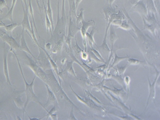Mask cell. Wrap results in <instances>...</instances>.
<instances>
[{
	"mask_svg": "<svg viewBox=\"0 0 160 120\" xmlns=\"http://www.w3.org/2000/svg\"><path fill=\"white\" fill-rule=\"evenodd\" d=\"M4 42L8 44L10 47V49L12 50H20V45L17 42L16 39L14 38L11 35H9L7 33L3 32V35L1 37Z\"/></svg>",
	"mask_w": 160,
	"mask_h": 120,
	"instance_id": "9c48e42d",
	"label": "cell"
},
{
	"mask_svg": "<svg viewBox=\"0 0 160 120\" xmlns=\"http://www.w3.org/2000/svg\"><path fill=\"white\" fill-rule=\"evenodd\" d=\"M69 3V14L68 16H70L73 21H75V19H77V9L75 5V0H68Z\"/></svg>",
	"mask_w": 160,
	"mask_h": 120,
	"instance_id": "ac0fdd59",
	"label": "cell"
},
{
	"mask_svg": "<svg viewBox=\"0 0 160 120\" xmlns=\"http://www.w3.org/2000/svg\"><path fill=\"white\" fill-rule=\"evenodd\" d=\"M109 41L111 44V52H113L114 45L115 44V42L117 41L118 39V36L116 33V30L113 25L111 24L110 27L109 28Z\"/></svg>",
	"mask_w": 160,
	"mask_h": 120,
	"instance_id": "e0dca14e",
	"label": "cell"
},
{
	"mask_svg": "<svg viewBox=\"0 0 160 120\" xmlns=\"http://www.w3.org/2000/svg\"><path fill=\"white\" fill-rule=\"evenodd\" d=\"M103 89L105 91H109L111 93L114 94L115 95L119 97L122 98V96L126 94V91L123 89H112L110 88H108L107 86H103Z\"/></svg>",
	"mask_w": 160,
	"mask_h": 120,
	"instance_id": "603a6c76",
	"label": "cell"
},
{
	"mask_svg": "<svg viewBox=\"0 0 160 120\" xmlns=\"http://www.w3.org/2000/svg\"><path fill=\"white\" fill-rule=\"evenodd\" d=\"M66 61V58H64V59H62V60L61 61V63L63 64V65H64V63H65V61Z\"/></svg>",
	"mask_w": 160,
	"mask_h": 120,
	"instance_id": "9f6ffc18",
	"label": "cell"
},
{
	"mask_svg": "<svg viewBox=\"0 0 160 120\" xmlns=\"http://www.w3.org/2000/svg\"><path fill=\"white\" fill-rule=\"evenodd\" d=\"M87 52H88V55H89V57L92 60H93V61L96 62V63H103V64H105L106 63V62L105 61H103V60H102L100 59H99L98 57L95 55L93 52L92 51L90 50V48H89L88 49V51H87Z\"/></svg>",
	"mask_w": 160,
	"mask_h": 120,
	"instance_id": "83f0119b",
	"label": "cell"
},
{
	"mask_svg": "<svg viewBox=\"0 0 160 120\" xmlns=\"http://www.w3.org/2000/svg\"><path fill=\"white\" fill-rule=\"evenodd\" d=\"M9 50L6 47V43H4V47H3V73L5 75L6 81L8 84L10 86L12 87V83L10 79V76H9V69H8V54L9 52Z\"/></svg>",
	"mask_w": 160,
	"mask_h": 120,
	"instance_id": "8992f818",
	"label": "cell"
},
{
	"mask_svg": "<svg viewBox=\"0 0 160 120\" xmlns=\"http://www.w3.org/2000/svg\"><path fill=\"white\" fill-rule=\"evenodd\" d=\"M47 72V74L49 77V81L47 84L49 86L50 89L52 90L56 97L58 101V103L59 104L61 102H69L73 107H75L79 111H81L77 106L70 99L69 97L66 95L65 92L63 90V89L61 86V84L59 83L58 80L56 77H55L54 73L52 70V69L46 70Z\"/></svg>",
	"mask_w": 160,
	"mask_h": 120,
	"instance_id": "6da1fadb",
	"label": "cell"
},
{
	"mask_svg": "<svg viewBox=\"0 0 160 120\" xmlns=\"http://www.w3.org/2000/svg\"><path fill=\"white\" fill-rule=\"evenodd\" d=\"M96 31L97 30L95 28V27H93V30L91 31V32L90 33L87 32L86 34V39L89 45L90 46V48H93V45L94 44L96 45V43L95 42L94 39V35Z\"/></svg>",
	"mask_w": 160,
	"mask_h": 120,
	"instance_id": "ffe728a7",
	"label": "cell"
},
{
	"mask_svg": "<svg viewBox=\"0 0 160 120\" xmlns=\"http://www.w3.org/2000/svg\"><path fill=\"white\" fill-rule=\"evenodd\" d=\"M141 0H136V3L138 2H139V1H140Z\"/></svg>",
	"mask_w": 160,
	"mask_h": 120,
	"instance_id": "680465c9",
	"label": "cell"
},
{
	"mask_svg": "<svg viewBox=\"0 0 160 120\" xmlns=\"http://www.w3.org/2000/svg\"><path fill=\"white\" fill-rule=\"evenodd\" d=\"M90 50L92 51V52H93V54H95V55H96V56L99 58V59L102 60H103V61H105V59H104V58L103 57V56H102L101 54L99 52V51L96 50L94 48H90Z\"/></svg>",
	"mask_w": 160,
	"mask_h": 120,
	"instance_id": "b9f144b4",
	"label": "cell"
},
{
	"mask_svg": "<svg viewBox=\"0 0 160 120\" xmlns=\"http://www.w3.org/2000/svg\"><path fill=\"white\" fill-rule=\"evenodd\" d=\"M131 11L138 12L142 18L145 19L148 16V11L146 7L142 1H139L136 3L133 7L131 8Z\"/></svg>",
	"mask_w": 160,
	"mask_h": 120,
	"instance_id": "30bf717a",
	"label": "cell"
},
{
	"mask_svg": "<svg viewBox=\"0 0 160 120\" xmlns=\"http://www.w3.org/2000/svg\"><path fill=\"white\" fill-rule=\"evenodd\" d=\"M74 62L73 61H69L68 62L66 66L65 69V72L67 73L68 74H70V75H72L75 77H77L76 73L74 69L73 68V63Z\"/></svg>",
	"mask_w": 160,
	"mask_h": 120,
	"instance_id": "484cf974",
	"label": "cell"
},
{
	"mask_svg": "<svg viewBox=\"0 0 160 120\" xmlns=\"http://www.w3.org/2000/svg\"><path fill=\"white\" fill-rule=\"evenodd\" d=\"M3 8H7L8 9H9V7L7 5L6 0H0V11L1 13H2V9Z\"/></svg>",
	"mask_w": 160,
	"mask_h": 120,
	"instance_id": "7bdbcfd3",
	"label": "cell"
},
{
	"mask_svg": "<svg viewBox=\"0 0 160 120\" xmlns=\"http://www.w3.org/2000/svg\"><path fill=\"white\" fill-rule=\"evenodd\" d=\"M14 102H15V103L16 105V106L18 107L19 109H24L25 102H23V101L21 100V96H18L17 97L15 98H14Z\"/></svg>",
	"mask_w": 160,
	"mask_h": 120,
	"instance_id": "74e56055",
	"label": "cell"
},
{
	"mask_svg": "<svg viewBox=\"0 0 160 120\" xmlns=\"http://www.w3.org/2000/svg\"><path fill=\"white\" fill-rule=\"evenodd\" d=\"M17 0H12V2L11 7L10 9H9V11L7 13V15L3 17L1 19L5 20V19H8L11 21V22L13 23V11H14V8L16 5V2Z\"/></svg>",
	"mask_w": 160,
	"mask_h": 120,
	"instance_id": "cb8c5ba5",
	"label": "cell"
},
{
	"mask_svg": "<svg viewBox=\"0 0 160 120\" xmlns=\"http://www.w3.org/2000/svg\"><path fill=\"white\" fill-rule=\"evenodd\" d=\"M5 23H3V22H0V28H2V27H5Z\"/></svg>",
	"mask_w": 160,
	"mask_h": 120,
	"instance_id": "11a10c76",
	"label": "cell"
},
{
	"mask_svg": "<svg viewBox=\"0 0 160 120\" xmlns=\"http://www.w3.org/2000/svg\"><path fill=\"white\" fill-rule=\"evenodd\" d=\"M70 87L72 90L73 93L74 94L75 97H77V99L79 100L80 102H81L82 104L85 105L87 106L90 107L91 109H95L96 110H98L99 111L105 112V109L101 106H99L98 105H97L96 102H94L93 100L89 98L79 96L78 94H77L73 90L71 86L70 85Z\"/></svg>",
	"mask_w": 160,
	"mask_h": 120,
	"instance_id": "277c9868",
	"label": "cell"
},
{
	"mask_svg": "<svg viewBox=\"0 0 160 120\" xmlns=\"http://www.w3.org/2000/svg\"><path fill=\"white\" fill-rule=\"evenodd\" d=\"M147 8H146L147 9L148 12H150L154 15V14H157L158 12L156 10L155 6L154 5L153 0H147Z\"/></svg>",
	"mask_w": 160,
	"mask_h": 120,
	"instance_id": "f1b7e54d",
	"label": "cell"
},
{
	"mask_svg": "<svg viewBox=\"0 0 160 120\" xmlns=\"http://www.w3.org/2000/svg\"><path fill=\"white\" fill-rule=\"evenodd\" d=\"M20 50L24 51V52H26L27 54H30L31 56H32V57H33L34 59L38 60V58L36 57H35L33 54H32L31 50H29V48L27 45V43L25 40V36L24 34V32L21 33V41H20Z\"/></svg>",
	"mask_w": 160,
	"mask_h": 120,
	"instance_id": "2e32d148",
	"label": "cell"
},
{
	"mask_svg": "<svg viewBox=\"0 0 160 120\" xmlns=\"http://www.w3.org/2000/svg\"><path fill=\"white\" fill-rule=\"evenodd\" d=\"M61 17L65 16V0H62V7H61Z\"/></svg>",
	"mask_w": 160,
	"mask_h": 120,
	"instance_id": "bcb514c9",
	"label": "cell"
},
{
	"mask_svg": "<svg viewBox=\"0 0 160 120\" xmlns=\"http://www.w3.org/2000/svg\"><path fill=\"white\" fill-rule=\"evenodd\" d=\"M80 56L81 57L82 60H85V61H86L89 58L88 52L87 51H84V50L82 51L81 54H80Z\"/></svg>",
	"mask_w": 160,
	"mask_h": 120,
	"instance_id": "f6af8a7d",
	"label": "cell"
},
{
	"mask_svg": "<svg viewBox=\"0 0 160 120\" xmlns=\"http://www.w3.org/2000/svg\"><path fill=\"white\" fill-rule=\"evenodd\" d=\"M115 0H108V2H109V5H110L111 8H112V5L113 3L114 2Z\"/></svg>",
	"mask_w": 160,
	"mask_h": 120,
	"instance_id": "db71d44e",
	"label": "cell"
},
{
	"mask_svg": "<svg viewBox=\"0 0 160 120\" xmlns=\"http://www.w3.org/2000/svg\"><path fill=\"white\" fill-rule=\"evenodd\" d=\"M73 21L72 18L69 16V24H68V36L72 38H75L77 33L80 31V28L76 24V22Z\"/></svg>",
	"mask_w": 160,
	"mask_h": 120,
	"instance_id": "7c38bea8",
	"label": "cell"
},
{
	"mask_svg": "<svg viewBox=\"0 0 160 120\" xmlns=\"http://www.w3.org/2000/svg\"><path fill=\"white\" fill-rule=\"evenodd\" d=\"M19 26H21V23L17 24V23H12L10 24H9V25H5L4 28L7 32L11 33L16 28V27Z\"/></svg>",
	"mask_w": 160,
	"mask_h": 120,
	"instance_id": "d6a6232c",
	"label": "cell"
},
{
	"mask_svg": "<svg viewBox=\"0 0 160 120\" xmlns=\"http://www.w3.org/2000/svg\"><path fill=\"white\" fill-rule=\"evenodd\" d=\"M128 60V63L129 65H140L141 63H142V61H140L139 59H135V58H129Z\"/></svg>",
	"mask_w": 160,
	"mask_h": 120,
	"instance_id": "f35d334b",
	"label": "cell"
},
{
	"mask_svg": "<svg viewBox=\"0 0 160 120\" xmlns=\"http://www.w3.org/2000/svg\"><path fill=\"white\" fill-rule=\"evenodd\" d=\"M36 1V5L38 7V10L40 11V16L42 17V10L43 8H42L41 5H40V3H39V0H35Z\"/></svg>",
	"mask_w": 160,
	"mask_h": 120,
	"instance_id": "c3c4849f",
	"label": "cell"
},
{
	"mask_svg": "<svg viewBox=\"0 0 160 120\" xmlns=\"http://www.w3.org/2000/svg\"><path fill=\"white\" fill-rule=\"evenodd\" d=\"M123 79H124V84H125L126 91H127V97H128V99L129 91H130V83H131V78L129 76H126Z\"/></svg>",
	"mask_w": 160,
	"mask_h": 120,
	"instance_id": "d590c367",
	"label": "cell"
},
{
	"mask_svg": "<svg viewBox=\"0 0 160 120\" xmlns=\"http://www.w3.org/2000/svg\"><path fill=\"white\" fill-rule=\"evenodd\" d=\"M84 91L85 95H86L87 97H88L89 98H90V99H91L92 100H93L94 102L97 103L98 104L102 105V103L101 102H100L99 100L97 99V98L95 97L94 96H93L89 91L87 90H84Z\"/></svg>",
	"mask_w": 160,
	"mask_h": 120,
	"instance_id": "8d00e7d4",
	"label": "cell"
},
{
	"mask_svg": "<svg viewBox=\"0 0 160 120\" xmlns=\"http://www.w3.org/2000/svg\"><path fill=\"white\" fill-rule=\"evenodd\" d=\"M9 51H11V52H12L14 54V55H15V57H16V59L17 60V63H18L19 68L20 72H21V75L23 77L24 82V83H25V95H26V102H25L24 109H24V113H25V110H26V107L28 106V105L29 102H36V104L40 105L47 112L48 111H47V109L45 108L44 106V105L41 104V102H40L38 98L37 97V96L35 95V93H34L33 88H34V81L36 79V76H35V75L34 76V78L32 79V81L31 83H27V82L26 81V80L25 79V76H24V74L23 69L21 68V66L20 61L19 60V59H18V57H17V56L16 54V52H15V50L10 49Z\"/></svg>",
	"mask_w": 160,
	"mask_h": 120,
	"instance_id": "7a4b0ae2",
	"label": "cell"
},
{
	"mask_svg": "<svg viewBox=\"0 0 160 120\" xmlns=\"http://www.w3.org/2000/svg\"><path fill=\"white\" fill-rule=\"evenodd\" d=\"M84 10L83 8L81 9L80 13L77 17V19H76V24L77 26H79V24L81 23L82 21L84 19Z\"/></svg>",
	"mask_w": 160,
	"mask_h": 120,
	"instance_id": "60d3db41",
	"label": "cell"
},
{
	"mask_svg": "<svg viewBox=\"0 0 160 120\" xmlns=\"http://www.w3.org/2000/svg\"><path fill=\"white\" fill-rule=\"evenodd\" d=\"M38 47H40L41 48L42 50L44 51V52H45V54H46V56L47 57V59L49 60V61L51 65V68L53 69V70L54 71V73H56V74L57 76V78H58V80L60 84H61V77L60 76V75H59V69L58 67L57 66V63H56V62L52 59L51 57L50 56L48 53H47V51L45 49L41 47L40 45H38Z\"/></svg>",
	"mask_w": 160,
	"mask_h": 120,
	"instance_id": "4fadbf2b",
	"label": "cell"
},
{
	"mask_svg": "<svg viewBox=\"0 0 160 120\" xmlns=\"http://www.w3.org/2000/svg\"><path fill=\"white\" fill-rule=\"evenodd\" d=\"M42 3H43V9L45 8V0H42Z\"/></svg>",
	"mask_w": 160,
	"mask_h": 120,
	"instance_id": "6f0895ef",
	"label": "cell"
},
{
	"mask_svg": "<svg viewBox=\"0 0 160 120\" xmlns=\"http://www.w3.org/2000/svg\"><path fill=\"white\" fill-rule=\"evenodd\" d=\"M68 119L69 120H77L76 117L75 116L74 113H73V106L72 107V109L70 113V117L68 118Z\"/></svg>",
	"mask_w": 160,
	"mask_h": 120,
	"instance_id": "7dc6e473",
	"label": "cell"
},
{
	"mask_svg": "<svg viewBox=\"0 0 160 120\" xmlns=\"http://www.w3.org/2000/svg\"><path fill=\"white\" fill-rule=\"evenodd\" d=\"M28 14H29L31 17H32V22H33V25L34 26L35 29L36 30L37 33L38 34V31L37 30V28H36V24H35V19H34V10H33V8L32 7V2H31V0H29V4H28Z\"/></svg>",
	"mask_w": 160,
	"mask_h": 120,
	"instance_id": "f546056e",
	"label": "cell"
},
{
	"mask_svg": "<svg viewBox=\"0 0 160 120\" xmlns=\"http://www.w3.org/2000/svg\"><path fill=\"white\" fill-rule=\"evenodd\" d=\"M72 50L74 51L75 56L79 59V57L80 56V54H81V53L83 51V50L79 46V44L77 43V42L76 39H75V45L73 49H72Z\"/></svg>",
	"mask_w": 160,
	"mask_h": 120,
	"instance_id": "836d02e7",
	"label": "cell"
},
{
	"mask_svg": "<svg viewBox=\"0 0 160 120\" xmlns=\"http://www.w3.org/2000/svg\"><path fill=\"white\" fill-rule=\"evenodd\" d=\"M82 0H75V5H76V8L77 10L78 9V7H79V5L81 3Z\"/></svg>",
	"mask_w": 160,
	"mask_h": 120,
	"instance_id": "816d5d0a",
	"label": "cell"
},
{
	"mask_svg": "<svg viewBox=\"0 0 160 120\" xmlns=\"http://www.w3.org/2000/svg\"><path fill=\"white\" fill-rule=\"evenodd\" d=\"M26 56L28 61V63H27V66L34 73L36 77H39L44 83L47 84L49 81V77L47 73L43 70L35 61L30 58L27 55H26Z\"/></svg>",
	"mask_w": 160,
	"mask_h": 120,
	"instance_id": "3957f363",
	"label": "cell"
},
{
	"mask_svg": "<svg viewBox=\"0 0 160 120\" xmlns=\"http://www.w3.org/2000/svg\"><path fill=\"white\" fill-rule=\"evenodd\" d=\"M107 93L108 94V95L110 96V97H111V98L113 100V102H115V103H116V104H118V106L121 107L124 110V111H128V112H130L128 108V107H127L124 104H123L122 102H121L118 98L115 97V96L113 95L112 93H111V92H109V91H107Z\"/></svg>",
	"mask_w": 160,
	"mask_h": 120,
	"instance_id": "4316f807",
	"label": "cell"
},
{
	"mask_svg": "<svg viewBox=\"0 0 160 120\" xmlns=\"http://www.w3.org/2000/svg\"><path fill=\"white\" fill-rule=\"evenodd\" d=\"M47 9L46 10L47 14L49 18L51 23V27H52V32L54 30V18H53V12L52 8L51 7V3L50 0H47Z\"/></svg>",
	"mask_w": 160,
	"mask_h": 120,
	"instance_id": "d4e9b609",
	"label": "cell"
},
{
	"mask_svg": "<svg viewBox=\"0 0 160 120\" xmlns=\"http://www.w3.org/2000/svg\"><path fill=\"white\" fill-rule=\"evenodd\" d=\"M2 35H3V34H1V35H0V37H2Z\"/></svg>",
	"mask_w": 160,
	"mask_h": 120,
	"instance_id": "91938a15",
	"label": "cell"
},
{
	"mask_svg": "<svg viewBox=\"0 0 160 120\" xmlns=\"http://www.w3.org/2000/svg\"><path fill=\"white\" fill-rule=\"evenodd\" d=\"M49 118H51L52 120H58V115L57 114H52L50 116Z\"/></svg>",
	"mask_w": 160,
	"mask_h": 120,
	"instance_id": "681fc988",
	"label": "cell"
},
{
	"mask_svg": "<svg viewBox=\"0 0 160 120\" xmlns=\"http://www.w3.org/2000/svg\"><path fill=\"white\" fill-rule=\"evenodd\" d=\"M107 33H105V36H104V40L103 41V43L102 44L99 46H97V44L96 45L97 47V48L98 49L99 51L100 54H102V55H104V56H108L109 54H111V50L109 48L108 44L107 43Z\"/></svg>",
	"mask_w": 160,
	"mask_h": 120,
	"instance_id": "9a60e30c",
	"label": "cell"
},
{
	"mask_svg": "<svg viewBox=\"0 0 160 120\" xmlns=\"http://www.w3.org/2000/svg\"><path fill=\"white\" fill-rule=\"evenodd\" d=\"M82 27L80 28V32L83 39V44L84 47V51H87V41L86 39V34L88 32V30L90 27H95L96 25L95 21H86L84 19L82 21Z\"/></svg>",
	"mask_w": 160,
	"mask_h": 120,
	"instance_id": "5b68a950",
	"label": "cell"
},
{
	"mask_svg": "<svg viewBox=\"0 0 160 120\" xmlns=\"http://www.w3.org/2000/svg\"><path fill=\"white\" fill-rule=\"evenodd\" d=\"M143 19V21L144 23V28L146 30H148L149 31L151 32L152 34L154 36H156V29L155 27L153 25H151L150 24H149L145 19Z\"/></svg>",
	"mask_w": 160,
	"mask_h": 120,
	"instance_id": "4dcf8cb0",
	"label": "cell"
},
{
	"mask_svg": "<svg viewBox=\"0 0 160 120\" xmlns=\"http://www.w3.org/2000/svg\"><path fill=\"white\" fill-rule=\"evenodd\" d=\"M111 77L113 78V79H115V81H116L117 83L123 88H124V86H126L124 84V79L122 77V75H119L117 74L116 75H111Z\"/></svg>",
	"mask_w": 160,
	"mask_h": 120,
	"instance_id": "e575fe53",
	"label": "cell"
},
{
	"mask_svg": "<svg viewBox=\"0 0 160 120\" xmlns=\"http://www.w3.org/2000/svg\"><path fill=\"white\" fill-rule=\"evenodd\" d=\"M160 76V73H157V74L156 75L155 79H154L153 82L151 83L150 80L149 79V77L147 78L148 79V83H149V97H148V100H147V102L146 107V109L147 107H148V105L149 104V102L150 99H154L155 98L156 95V90H155V86L156 83L158 81V78Z\"/></svg>",
	"mask_w": 160,
	"mask_h": 120,
	"instance_id": "8fae6325",
	"label": "cell"
},
{
	"mask_svg": "<svg viewBox=\"0 0 160 120\" xmlns=\"http://www.w3.org/2000/svg\"><path fill=\"white\" fill-rule=\"evenodd\" d=\"M22 7H23V12H24V16H23V19L21 24V26H22V32H24L26 30L27 33L29 34L31 37L32 38L31 34H32V28L31 26V23L29 21V17H28V12L27 11L25 10V8L23 5V3H21Z\"/></svg>",
	"mask_w": 160,
	"mask_h": 120,
	"instance_id": "ba28073f",
	"label": "cell"
},
{
	"mask_svg": "<svg viewBox=\"0 0 160 120\" xmlns=\"http://www.w3.org/2000/svg\"><path fill=\"white\" fill-rule=\"evenodd\" d=\"M45 86L46 87V89H47V103L44 105V107L46 108L51 105H56V104H58L56 96L54 95V93L52 92V90L50 89L49 86H48L47 84H45Z\"/></svg>",
	"mask_w": 160,
	"mask_h": 120,
	"instance_id": "5bb4252c",
	"label": "cell"
},
{
	"mask_svg": "<svg viewBox=\"0 0 160 120\" xmlns=\"http://www.w3.org/2000/svg\"><path fill=\"white\" fill-rule=\"evenodd\" d=\"M21 1H22V2L24 3V5H25V8H26L25 10H26L28 12V7H27V0H21Z\"/></svg>",
	"mask_w": 160,
	"mask_h": 120,
	"instance_id": "f5cc1de1",
	"label": "cell"
},
{
	"mask_svg": "<svg viewBox=\"0 0 160 120\" xmlns=\"http://www.w3.org/2000/svg\"><path fill=\"white\" fill-rule=\"evenodd\" d=\"M65 36H62L58 41L56 42L54 47L52 49V52L54 54L60 52L63 49L64 43L65 42Z\"/></svg>",
	"mask_w": 160,
	"mask_h": 120,
	"instance_id": "7402d4cb",
	"label": "cell"
},
{
	"mask_svg": "<svg viewBox=\"0 0 160 120\" xmlns=\"http://www.w3.org/2000/svg\"><path fill=\"white\" fill-rule=\"evenodd\" d=\"M44 10L45 11V26H46V28H47V33H48L49 32H50L51 33V35H52V27H51V21H50V20L49 18V17L47 16V8L46 7L44 8Z\"/></svg>",
	"mask_w": 160,
	"mask_h": 120,
	"instance_id": "1f68e13d",
	"label": "cell"
},
{
	"mask_svg": "<svg viewBox=\"0 0 160 120\" xmlns=\"http://www.w3.org/2000/svg\"><path fill=\"white\" fill-rule=\"evenodd\" d=\"M113 26H116L118 27H119L122 28L123 30H126V31H129L131 30V26L129 25L128 21L126 20H114L113 21V22L111 24Z\"/></svg>",
	"mask_w": 160,
	"mask_h": 120,
	"instance_id": "d6986e66",
	"label": "cell"
},
{
	"mask_svg": "<svg viewBox=\"0 0 160 120\" xmlns=\"http://www.w3.org/2000/svg\"><path fill=\"white\" fill-rule=\"evenodd\" d=\"M130 57H131L130 56H128V55H126L124 57H119L117 56L116 52H114V58L113 59V63H112L111 66L106 70L107 73H109V70H111L112 68H113L114 66L117 65V64L120 63L121 61H123L124 60H127Z\"/></svg>",
	"mask_w": 160,
	"mask_h": 120,
	"instance_id": "44dd1931",
	"label": "cell"
},
{
	"mask_svg": "<svg viewBox=\"0 0 160 120\" xmlns=\"http://www.w3.org/2000/svg\"><path fill=\"white\" fill-rule=\"evenodd\" d=\"M38 49H39V51H40V54L38 58V65L40 66L44 71L52 69L45 52H44V51L41 48L38 47Z\"/></svg>",
	"mask_w": 160,
	"mask_h": 120,
	"instance_id": "52a82bcc",
	"label": "cell"
},
{
	"mask_svg": "<svg viewBox=\"0 0 160 120\" xmlns=\"http://www.w3.org/2000/svg\"><path fill=\"white\" fill-rule=\"evenodd\" d=\"M56 105H54V107H53V108H52L50 111L47 112V114L46 115V116H45L43 117V118H41V119L43 118H45V117H46L48 119L50 117V116L52 114L56 112Z\"/></svg>",
	"mask_w": 160,
	"mask_h": 120,
	"instance_id": "ee69618b",
	"label": "cell"
},
{
	"mask_svg": "<svg viewBox=\"0 0 160 120\" xmlns=\"http://www.w3.org/2000/svg\"><path fill=\"white\" fill-rule=\"evenodd\" d=\"M45 48L48 50H50L51 49V47H52V44L51 43H47L45 44Z\"/></svg>",
	"mask_w": 160,
	"mask_h": 120,
	"instance_id": "f907efd6",
	"label": "cell"
},
{
	"mask_svg": "<svg viewBox=\"0 0 160 120\" xmlns=\"http://www.w3.org/2000/svg\"><path fill=\"white\" fill-rule=\"evenodd\" d=\"M129 66V65L128 63L124 66L117 67V68H116V72H117V74L119 75H123L124 74V73L126 72V69Z\"/></svg>",
	"mask_w": 160,
	"mask_h": 120,
	"instance_id": "ab89813d",
	"label": "cell"
}]
</instances>
